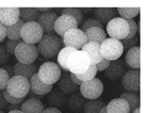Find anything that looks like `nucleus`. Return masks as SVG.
Returning <instances> with one entry per match:
<instances>
[{"label": "nucleus", "instance_id": "obj_1", "mask_svg": "<svg viewBox=\"0 0 149 113\" xmlns=\"http://www.w3.org/2000/svg\"><path fill=\"white\" fill-rule=\"evenodd\" d=\"M63 41L55 34H43L41 40L38 42L37 49L41 56L45 58H54L63 46Z\"/></svg>", "mask_w": 149, "mask_h": 113}, {"label": "nucleus", "instance_id": "obj_2", "mask_svg": "<svg viewBox=\"0 0 149 113\" xmlns=\"http://www.w3.org/2000/svg\"><path fill=\"white\" fill-rule=\"evenodd\" d=\"M91 66V60L89 55L81 50L71 53L67 59V69L70 73L81 74L86 72Z\"/></svg>", "mask_w": 149, "mask_h": 113}, {"label": "nucleus", "instance_id": "obj_3", "mask_svg": "<svg viewBox=\"0 0 149 113\" xmlns=\"http://www.w3.org/2000/svg\"><path fill=\"white\" fill-rule=\"evenodd\" d=\"M37 74L39 79L41 80V82L48 84V85H53L60 80L61 75H62V69L56 63L45 61L38 69Z\"/></svg>", "mask_w": 149, "mask_h": 113}, {"label": "nucleus", "instance_id": "obj_4", "mask_svg": "<svg viewBox=\"0 0 149 113\" xmlns=\"http://www.w3.org/2000/svg\"><path fill=\"white\" fill-rule=\"evenodd\" d=\"M29 90V81L21 75H13L10 78L6 87V92L14 98H25Z\"/></svg>", "mask_w": 149, "mask_h": 113}, {"label": "nucleus", "instance_id": "obj_5", "mask_svg": "<svg viewBox=\"0 0 149 113\" xmlns=\"http://www.w3.org/2000/svg\"><path fill=\"white\" fill-rule=\"evenodd\" d=\"M14 56L21 64L30 65L34 64L36 59L39 56L37 45L36 44H28L25 42L21 41L17 44L14 52Z\"/></svg>", "mask_w": 149, "mask_h": 113}, {"label": "nucleus", "instance_id": "obj_6", "mask_svg": "<svg viewBox=\"0 0 149 113\" xmlns=\"http://www.w3.org/2000/svg\"><path fill=\"white\" fill-rule=\"evenodd\" d=\"M45 34L41 26L37 22H27L21 28V39L28 44H36Z\"/></svg>", "mask_w": 149, "mask_h": 113}, {"label": "nucleus", "instance_id": "obj_7", "mask_svg": "<svg viewBox=\"0 0 149 113\" xmlns=\"http://www.w3.org/2000/svg\"><path fill=\"white\" fill-rule=\"evenodd\" d=\"M102 57L107 60H116L123 54V46L121 41L112 38H107L101 43Z\"/></svg>", "mask_w": 149, "mask_h": 113}, {"label": "nucleus", "instance_id": "obj_8", "mask_svg": "<svg viewBox=\"0 0 149 113\" xmlns=\"http://www.w3.org/2000/svg\"><path fill=\"white\" fill-rule=\"evenodd\" d=\"M107 36L116 40H124L129 34V25L124 19L115 17L107 23Z\"/></svg>", "mask_w": 149, "mask_h": 113}, {"label": "nucleus", "instance_id": "obj_9", "mask_svg": "<svg viewBox=\"0 0 149 113\" xmlns=\"http://www.w3.org/2000/svg\"><path fill=\"white\" fill-rule=\"evenodd\" d=\"M103 92H104V84L101 80L96 78L89 80V81H84L80 85L81 96L89 100L98 99L100 96H102Z\"/></svg>", "mask_w": 149, "mask_h": 113}, {"label": "nucleus", "instance_id": "obj_10", "mask_svg": "<svg viewBox=\"0 0 149 113\" xmlns=\"http://www.w3.org/2000/svg\"><path fill=\"white\" fill-rule=\"evenodd\" d=\"M63 44L66 48H71L79 51L82 49V46L86 43V34L82 31L80 28H74L69 29L65 32V34L62 38Z\"/></svg>", "mask_w": 149, "mask_h": 113}, {"label": "nucleus", "instance_id": "obj_11", "mask_svg": "<svg viewBox=\"0 0 149 113\" xmlns=\"http://www.w3.org/2000/svg\"><path fill=\"white\" fill-rule=\"evenodd\" d=\"M121 82H122L123 88L127 92L139 94V90H141V72L139 70L134 69V70L125 71V73L121 78Z\"/></svg>", "mask_w": 149, "mask_h": 113}, {"label": "nucleus", "instance_id": "obj_12", "mask_svg": "<svg viewBox=\"0 0 149 113\" xmlns=\"http://www.w3.org/2000/svg\"><path fill=\"white\" fill-rule=\"evenodd\" d=\"M78 27L77 22L69 15H61L54 23V31L60 36V38H63L65 32L69 29H74Z\"/></svg>", "mask_w": 149, "mask_h": 113}, {"label": "nucleus", "instance_id": "obj_13", "mask_svg": "<svg viewBox=\"0 0 149 113\" xmlns=\"http://www.w3.org/2000/svg\"><path fill=\"white\" fill-rule=\"evenodd\" d=\"M105 75L110 80H119L125 73V64L121 57L116 60H111L107 69L105 70Z\"/></svg>", "mask_w": 149, "mask_h": 113}, {"label": "nucleus", "instance_id": "obj_14", "mask_svg": "<svg viewBox=\"0 0 149 113\" xmlns=\"http://www.w3.org/2000/svg\"><path fill=\"white\" fill-rule=\"evenodd\" d=\"M58 16L55 12L50 11L45 13H40L37 19V23L41 26L43 32L47 34H53L54 32V23Z\"/></svg>", "mask_w": 149, "mask_h": 113}, {"label": "nucleus", "instance_id": "obj_15", "mask_svg": "<svg viewBox=\"0 0 149 113\" xmlns=\"http://www.w3.org/2000/svg\"><path fill=\"white\" fill-rule=\"evenodd\" d=\"M19 21V8H0V23L3 26H12Z\"/></svg>", "mask_w": 149, "mask_h": 113}, {"label": "nucleus", "instance_id": "obj_16", "mask_svg": "<svg viewBox=\"0 0 149 113\" xmlns=\"http://www.w3.org/2000/svg\"><path fill=\"white\" fill-rule=\"evenodd\" d=\"M47 95H48L47 96V103L49 105V107L61 109V108L65 107L67 103L68 97L66 96V94L62 93L57 88H52V90Z\"/></svg>", "mask_w": 149, "mask_h": 113}, {"label": "nucleus", "instance_id": "obj_17", "mask_svg": "<svg viewBox=\"0 0 149 113\" xmlns=\"http://www.w3.org/2000/svg\"><path fill=\"white\" fill-rule=\"evenodd\" d=\"M81 51L86 52L90 57L91 65H96L100 63L103 57L101 54V44L95 43V42H86V44L82 46Z\"/></svg>", "mask_w": 149, "mask_h": 113}, {"label": "nucleus", "instance_id": "obj_18", "mask_svg": "<svg viewBox=\"0 0 149 113\" xmlns=\"http://www.w3.org/2000/svg\"><path fill=\"white\" fill-rule=\"evenodd\" d=\"M28 81H29L30 90L35 94L40 95V96L49 94L53 88V85H48V84H45L43 82H41V80L39 79L37 73H35Z\"/></svg>", "mask_w": 149, "mask_h": 113}, {"label": "nucleus", "instance_id": "obj_19", "mask_svg": "<svg viewBox=\"0 0 149 113\" xmlns=\"http://www.w3.org/2000/svg\"><path fill=\"white\" fill-rule=\"evenodd\" d=\"M57 90L64 94H74L78 90V85H76L70 79L68 72H64L61 75L60 80L57 81Z\"/></svg>", "mask_w": 149, "mask_h": 113}, {"label": "nucleus", "instance_id": "obj_20", "mask_svg": "<svg viewBox=\"0 0 149 113\" xmlns=\"http://www.w3.org/2000/svg\"><path fill=\"white\" fill-rule=\"evenodd\" d=\"M38 71V67L37 65L35 64H30V65H25V64H21V63H16L15 66L13 67V72H14V75H21L25 79L29 80L35 73H37Z\"/></svg>", "mask_w": 149, "mask_h": 113}, {"label": "nucleus", "instance_id": "obj_21", "mask_svg": "<svg viewBox=\"0 0 149 113\" xmlns=\"http://www.w3.org/2000/svg\"><path fill=\"white\" fill-rule=\"evenodd\" d=\"M45 105L41 100L36 98H28L21 105V111L23 113H42Z\"/></svg>", "mask_w": 149, "mask_h": 113}, {"label": "nucleus", "instance_id": "obj_22", "mask_svg": "<svg viewBox=\"0 0 149 113\" xmlns=\"http://www.w3.org/2000/svg\"><path fill=\"white\" fill-rule=\"evenodd\" d=\"M124 61L131 68L139 70V68H141V48L135 46V48H132V49L129 50L125 54V60Z\"/></svg>", "mask_w": 149, "mask_h": 113}, {"label": "nucleus", "instance_id": "obj_23", "mask_svg": "<svg viewBox=\"0 0 149 113\" xmlns=\"http://www.w3.org/2000/svg\"><path fill=\"white\" fill-rule=\"evenodd\" d=\"M94 15L98 22L107 24L109 21L115 19L117 15V9L115 8H96L94 9Z\"/></svg>", "mask_w": 149, "mask_h": 113}, {"label": "nucleus", "instance_id": "obj_24", "mask_svg": "<svg viewBox=\"0 0 149 113\" xmlns=\"http://www.w3.org/2000/svg\"><path fill=\"white\" fill-rule=\"evenodd\" d=\"M107 113H130V108L125 100L121 98H115L106 105Z\"/></svg>", "mask_w": 149, "mask_h": 113}, {"label": "nucleus", "instance_id": "obj_25", "mask_svg": "<svg viewBox=\"0 0 149 113\" xmlns=\"http://www.w3.org/2000/svg\"><path fill=\"white\" fill-rule=\"evenodd\" d=\"M86 37V42H95L101 44L102 42L107 39V34L103 28L100 27H93L84 31Z\"/></svg>", "mask_w": 149, "mask_h": 113}, {"label": "nucleus", "instance_id": "obj_26", "mask_svg": "<svg viewBox=\"0 0 149 113\" xmlns=\"http://www.w3.org/2000/svg\"><path fill=\"white\" fill-rule=\"evenodd\" d=\"M40 15L38 8H22L19 9V19L24 23L27 22H37Z\"/></svg>", "mask_w": 149, "mask_h": 113}, {"label": "nucleus", "instance_id": "obj_27", "mask_svg": "<svg viewBox=\"0 0 149 113\" xmlns=\"http://www.w3.org/2000/svg\"><path fill=\"white\" fill-rule=\"evenodd\" d=\"M120 98L127 102L129 108H130V113H133L135 110L137 109V108H139V105H141L139 94L131 93V92H125V93H122V94H121Z\"/></svg>", "mask_w": 149, "mask_h": 113}, {"label": "nucleus", "instance_id": "obj_28", "mask_svg": "<svg viewBox=\"0 0 149 113\" xmlns=\"http://www.w3.org/2000/svg\"><path fill=\"white\" fill-rule=\"evenodd\" d=\"M86 103V98H83L81 95L79 94H72L71 96H69V98H67V103L68 108L71 111L74 112H79L80 110L83 109V105Z\"/></svg>", "mask_w": 149, "mask_h": 113}, {"label": "nucleus", "instance_id": "obj_29", "mask_svg": "<svg viewBox=\"0 0 149 113\" xmlns=\"http://www.w3.org/2000/svg\"><path fill=\"white\" fill-rule=\"evenodd\" d=\"M76 50L74 49H71V48H62L61 51L58 52L57 54V63L56 64L60 66V68L62 70H64V72H69L67 69V59L69 55H70L71 53H74Z\"/></svg>", "mask_w": 149, "mask_h": 113}, {"label": "nucleus", "instance_id": "obj_30", "mask_svg": "<svg viewBox=\"0 0 149 113\" xmlns=\"http://www.w3.org/2000/svg\"><path fill=\"white\" fill-rule=\"evenodd\" d=\"M23 24L24 22L22 19H19L14 25L6 27V37H8L9 40H22L21 39V28H22Z\"/></svg>", "mask_w": 149, "mask_h": 113}, {"label": "nucleus", "instance_id": "obj_31", "mask_svg": "<svg viewBox=\"0 0 149 113\" xmlns=\"http://www.w3.org/2000/svg\"><path fill=\"white\" fill-rule=\"evenodd\" d=\"M104 105L105 102L101 99L89 100L83 105V113H100Z\"/></svg>", "mask_w": 149, "mask_h": 113}, {"label": "nucleus", "instance_id": "obj_32", "mask_svg": "<svg viewBox=\"0 0 149 113\" xmlns=\"http://www.w3.org/2000/svg\"><path fill=\"white\" fill-rule=\"evenodd\" d=\"M62 15H69L77 22L78 26H80L83 22V12L82 9L79 8H66L62 9Z\"/></svg>", "mask_w": 149, "mask_h": 113}, {"label": "nucleus", "instance_id": "obj_33", "mask_svg": "<svg viewBox=\"0 0 149 113\" xmlns=\"http://www.w3.org/2000/svg\"><path fill=\"white\" fill-rule=\"evenodd\" d=\"M141 12L139 8H118L117 13L120 14V17L124 19H133Z\"/></svg>", "mask_w": 149, "mask_h": 113}, {"label": "nucleus", "instance_id": "obj_34", "mask_svg": "<svg viewBox=\"0 0 149 113\" xmlns=\"http://www.w3.org/2000/svg\"><path fill=\"white\" fill-rule=\"evenodd\" d=\"M96 74H97V70L95 65H91L86 72H83L81 74H76V75H77V78L79 80H81L82 82H84V81H89V80L94 79L96 76Z\"/></svg>", "mask_w": 149, "mask_h": 113}, {"label": "nucleus", "instance_id": "obj_35", "mask_svg": "<svg viewBox=\"0 0 149 113\" xmlns=\"http://www.w3.org/2000/svg\"><path fill=\"white\" fill-rule=\"evenodd\" d=\"M121 43H122V46H123V52L124 51L127 52L132 48L139 46V34H137V36H134L132 39H129V40L127 39L121 40Z\"/></svg>", "mask_w": 149, "mask_h": 113}, {"label": "nucleus", "instance_id": "obj_36", "mask_svg": "<svg viewBox=\"0 0 149 113\" xmlns=\"http://www.w3.org/2000/svg\"><path fill=\"white\" fill-rule=\"evenodd\" d=\"M81 28L80 29L84 32L86 30L90 29V28H93V27H100V28H103V24L101 22H98L97 19H88L86 21L82 22V24L80 25Z\"/></svg>", "mask_w": 149, "mask_h": 113}, {"label": "nucleus", "instance_id": "obj_37", "mask_svg": "<svg viewBox=\"0 0 149 113\" xmlns=\"http://www.w3.org/2000/svg\"><path fill=\"white\" fill-rule=\"evenodd\" d=\"M127 22V25H129V34H127V37L125 39H132V38L136 36V32H138V27H137V24L135 23L134 19H125Z\"/></svg>", "mask_w": 149, "mask_h": 113}, {"label": "nucleus", "instance_id": "obj_38", "mask_svg": "<svg viewBox=\"0 0 149 113\" xmlns=\"http://www.w3.org/2000/svg\"><path fill=\"white\" fill-rule=\"evenodd\" d=\"M9 80H10V75L8 74V72L3 68H0V90H6Z\"/></svg>", "mask_w": 149, "mask_h": 113}, {"label": "nucleus", "instance_id": "obj_39", "mask_svg": "<svg viewBox=\"0 0 149 113\" xmlns=\"http://www.w3.org/2000/svg\"><path fill=\"white\" fill-rule=\"evenodd\" d=\"M21 40H8L6 42V44H4V48L7 50V52L10 54V56L11 55H14V52H15V49H16V46L19 44Z\"/></svg>", "mask_w": 149, "mask_h": 113}, {"label": "nucleus", "instance_id": "obj_40", "mask_svg": "<svg viewBox=\"0 0 149 113\" xmlns=\"http://www.w3.org/2000/svg\"><path fill=\"white\" fill-rule=\"evenodd\" d=\"M9 59H10V54L7 52L4 46L0 45V65L7 64Z\"/></svg>", "mask_w": 149, "mask_h": 113}, {"label": "nucleus", "instance_id": "obj_41", "mask_svg": "<svg viewBox=\"0 0 149 113\" xmlns=\"http://www.w3.org/2000/svg\"><path fill=\"white\" fill-rule=\"evenodd\" d=\"M109 64H110V60H107V59H105V58H103L100 63H97V64L95 65L97 72L98 71H105V70L107 69V67L109 66Z\"/></svg>", "mask_w": 149, "mask_h": 113}, {"label": "nucleus", "instance_id": "obj_42", "mask_svg": "<svg viewBox=\"0 0 149 113\" xmlns=\"http://www.w3.org/2000/svg\"><path fill=\"white\" fill-rule=\"evenodd\" d=\"M7 107V101H6V99L3 97V93H2V90H0V110L4 109Z\"/></svg>", "mask_w": 149, "mask_h": 113}, {"label": "nucleus", "instance_id": "obj_43", "mask_svg": "<svg viewBox=\"0 0 149 113\" xmlns=\"http://www.w3.org/2000/svg\"><path fill=\"white\" fill-rule=\"evenodd\" d=\"M6 39V26L0 23V42H2Z\"/></svg>", "mask_w": 149, "mask_h": 113}, {"label": "nucleus", "instance_id": "obj_44", "mask_svg": "<svg viewBox=\"0 0 149 113\" xmlns=\"http://www.w3.org/2000/svg\"><path fill=\"white\" fill-rule=\"evenodd\" d=\"M42 113H62L60 109H56V108H52V107H49L47 109H43Z\"/></svg>", "mask_w": 149, "mask_h": 113}, {"label": "nucleus", "instance_id": "obj_45", "mask_svg": "<svg viewBox=\"0 0 149 113\" xmlns=\"http://www.w3.org/2000/svg\"><path fill=\"white\" fill-rule=\"evenodd\" d=\"M69 75H70L71 81H72V82H74V84H76V85H78V86H80V85H81V84H82V81H81V80H79L78 78H77V75L74 74V73H70Z\"/></svg>", "mask_w": 149, "mask_h": 113}, {"label": "nucleus", "instance_id": "obj_46", "mask_svg": "<svg viewBox=\"0 0 149 113\" xmlns=\"http://www.w3.org/2000/svg\"><path fill=\"white\" fill-rule=\"evenodd\" d=\"M3 69L8 72V74L10 75V78H12V76L14 75V72H13V67H12V66H10V65H8V66L3 67Z\"/></svg>", "mask_w": 149, "mask_h": 113}, {"label": "nucleus", "instance_id": "obj_47", "mask_svg": "<svg viewBox=\"0 0 149 113\" xmlns=\"http://www.w3.org/2000/svg\"><path fill=\"white\" fill-rule=\"evenodd\" d=\"M9 111H13V110H21V105H10L8 108Z\"/></svg>", "mask_w": 149, "mask_h": 113}, {"label": "nucleus", "instance_id": "obj_48", "mask_svg": "<svg viewBox=\"0 0 149 113\" xmlns=\"http://www.w3.org/2000/svg\"><path fill=\"white\" fill-rule=\"evenodd\" d=\"M28 94H29V97H30V98H36V99H39V100H40L41 98H42V96H40V95H37V94H35V93H33L31 90H29V93H28Z\"/></svg>", "mask_w": 149, "mask_h": 113}, {"label": "nucleus", "instance_id": "obj_49", "mask_svg": "<svg viewBox=\"0 0 149 113\" xmlns=\"http://www.w3.org/2000/svg\"><path fill=\"white\" fill-rule=\"evenodd\" d=\"M52 10L51 8H39V12L40 13H45V12H50Z\"/></svg>", "mask_w": 149, "mask_h": 113}, {"label": "nucleus", "instance_id": "obj_50", "mask_svg": "<svg viewBox=\"0 0 149 113\" xmlns=\"http://www.w3.org/2000/svg\"><path fill=\"white\" fill-rule=\"evenodd\" d=\"M8 113H23L21 110H13V111H9Z\"/></svg>", "mask_w": 149, "mask_h": 113}, {"label": "nucleus", "instance_id": "obj_51", "mask_svg": "<svg viewBox=\"0 0 149 113\" xmlns=\"http://www.w3.org/2000/svg\"><path fill=\"white\" fill-rule=\"evenodd\" d=\"M100 113H107V111H106V105H104V107L102 108V110L100 111Z\"/></svg>", "mask_w": 149, "mask_h": 113}, {"label": "nucleus", "instance_id": "obj_52", "mask_svg": "<svg viewBox=\"0 0 149 113\" xmlns=\"http://www.w3.org/2000/svg\"><path fill=\"white\" fill-rule=\"evenodd\" d=\"M133 113H141V109H139V108H137V109L135 110V111Z\"/></svg>", "mask_w": 149, "mask_h": 113}, {"label": "nucleus", "instance_id": "obj_53", "mask_svg": "<svg viewBox=\"0 0 149 113\" xmlns=\"http://www.w3.org/2000/svg\"><path fill=\"white\" fill-rule=\"evenodd\" d=\"M0 113H4V112L2 111V110H0Z\"/></svg>", "mask_w": 149, "mask_h": 113}]
</instances>
